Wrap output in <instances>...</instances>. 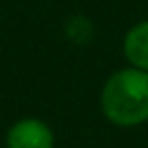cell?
<instances>
[{"instance_id":"obj_1","label":"cell","mask_w":148,"mask_h":148,"mask_svg":"<svg viewBox=\"0 0 148 148\" xmlns=\"http://www.w3.org/2000/svg\"><path fill=\"white\" fill-rule=\"evenodd\" d=\"M99 106L103 116L120 128L148 122V71L126 67L112 73L101 87Z\"/></svg>"},{"instance_id":"obj_2","label":"cell","mask_w":148,"mask_h":148,"mask_svg":"<svg viewBox=\"0 0 148 148\" xmlns=\"http://www.w3.org/2000/svg\"><path fill=\"white\" fill-rule=\"evenodd\" d=\"M53 144L51 128L37 118L18 120L6 134V148H53Z\"/></svg>"},{"instance_id":"obj_3","label":"cell","mask_w":148,"mask_h":148,"mask_svg":"<svg viewBox=\"0 0 148 148\" xmlns=\"http://www.w3.org/2000/svg\"><path fill=\"white\" fill-rule=\"evenodd\" d=\"M124 57L130 67L148 71V21H140L128 29L124 37Z\"/></svg>"}]
</instances>
